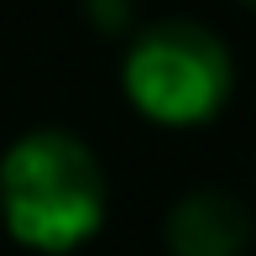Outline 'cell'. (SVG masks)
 <instances>
[{
    "label": "cell",
    "mask_w": 256,
    "mask_h": 256,
    "mask_svg": "<svg viewBox=\"0 0 256 256\" xmlns=\"http://www.w3.org/2000/svg\"><path fill=\"white\" fill-rule=\"evenodd\" d=\"M0 225L42 256H68L104 225V172L68 131H26L0 157Z\"/></svg>",
    "instance_id": "cell-1"
},
{
    "label": "cell",
    "mask_w": 256,
    "mask_h": 256,
    "mask_svg": "<svg viewBox=\"0 0 256 256\" xmlns=\"http://www.w3.org/2000/svg\"><path fill=\"white\" fill-rule=\"evenodd\" d=\"M240 6H251V10H256V0H240Z\"/></svg>",
    "instance_id": "cell-5"
},
{
    "label": "cell",
    "mask_w": 256,
    "mask_h": 256,
    "mask_svg": "<svg viewBox=\"0 0 256 256\" xmlns=\"http://www.w3.org/2000/svg\"><path fill=\"white\" fill-rule=\"evenodd\" d=\"M89 16H94L104 32H120L126 16H131V6H126V0H89Z\"/></svg>",
    "instance_id": "cell-4"
},
{
    "label": "cell",
    "mask_w": 256,
    "mask_h": 256,
    "mask_svg": "<svg viewBox=\"0 0 256 256\" xmlns=\"http://www.w3.org/2000/svg\"><path fill=\"white\" fill-rule=\"evenodd\" d=\"M126 100L157 126H204L230 94V52L199 21H157L120 68Z\"/></svg>",
    "instance_id": "cell-2"
},
{
    "label": "cell",
    "mask_w": 256,
    "mask_h": 256,
    "mask_svg": "<svg viewBox=\"0 0 256 256\" xmlns=\"http://www.w3.org/2000/svg\"><path fill=\"white\" fill-rule=\"evenodd\" d=\"M251 240V214L225 188H194L168 209L172 256H240Z\"/></svg>",
    "instance_id": "cell-3"
}]
</instances>
